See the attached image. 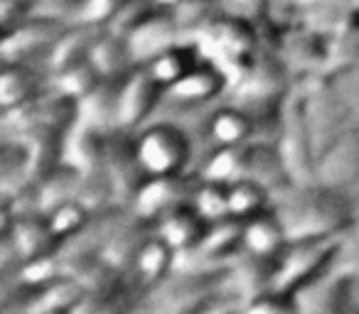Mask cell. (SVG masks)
<instances>
[{
	"label": "cell",
	"mask_w": 359,
	"mask_h": 314,
	"mask_svg": "<svg viewBox=\"0 0 359 314\" xmlns=\"http://www.w3.org/2000/svg\"><path fill=\"white\" fill-rule=\"evenodd\" d=\"M190 204L197 209V214L212 224V221H219L229 216V199H226V185L210 180H200L195 187V194H192Z\"/></svg>",
	"instance_id": "cell-36"
},
{
	"label": "cell",
	"mask_w": 359,
	"mask_h": 314,
	"mask_svg": "<svg viewBox=\"0 0 359 314\" xmlns=\"http://www.w3.org/2000/svg\"><path fill=\"white\" fill-rule=\"evenodd\" d=\"M354 278L357 275H352L334 260L318 278H313L293 292L298 312H342L347 309Z\"/></svg>",
	"instance_id": "cell-14"
},
{
	"label": "cell",
	"mask_w": 359,
	"mask_h": 314,
	"mask_svg": "<svg viewBox=\"0 0 359 314\" xmlns=\"http://www.w3.org/2000/svg\"><path fill=\"white\" fill-rule=\"evenodd\" d=\"M91 211L94 209H89L84 201L74 197V199H67V201H62V204H57L55 209H50L45 216H47V221H50L52 231L57 234V238L65 243L69 236H74L76 231L89 221Z\"/></svg>",
	"instance_id": "cell-37"
},
{
	"label": "cell",
	"mask_w": 359,
	"mask_h": 314,
	"mask_svg": "<svg viewBox=\"0 0 359 314\" xmlns=\"http://www.w3.org/2000/svg\"><path fill=\"white\" fill-rule=\"evenodd\" d=\"M123 79V76H121ZM121 79H101L86 96L76 101V120L74 123L89 125L96 130H116V115H118V86Z\"/></svg>",
	"instance_id": "cell-20"
},
{
	"label": "cell",
	"mask_w": 359,
	"mask_h": 314,
	"mask_svg": "<svg viewBox=\"0 0 359 314\" xmlns=\"http://www.w3.org/2000/svg\"><path fill=\"white\" fill-rule=\"evenodd\" d=\"M357 123H359V120H357Z\"/></svg>",
	"instance_id": "cell-46"
},
{
	"label": "cell",
	"mask_w": 359,
	"mask_h": 314,
	"mask_svg": "<svg viewBox=\"0 0 359 314\" xmlns=\"http://www.w3.org/2000/svg\"><path fill=\"white\" fill-rule=\"evenodd\" d=\"M101 79H104V76L99 74L94 62L86 57V59L76 62V64L67 66V69L57 71V74H52V89L69 96V99L79 101L81 96L89 94Z\"/></svg>",
	"instance_id": "cell-34"
},
{
	"label": "cell",
	"mask_w": 359,
	"mask_h": 314,
	"mask_svg": "<svg viewBox=\"0 0 359 314\" xmlns=\"http://www.w3.org/2000/svg\"><path fill=\"white\" fill-rule=\"evenodd\" d=\"M219 13H222L219 0H182L172 10V17L177 20L185 40H192V37L205 25H210Z\"/></svg>",
	"instance_id": "cell-35"
},
{
	"label": "cell",
	"mask_w": 359,
	"mask_h": 314,
	"mask_svg": "<svg viewBox=\"0 0 359 314\" xmlns=\"http://www.w3.org/2000/svg\"><path fill=\"white\" fill-rule=\"evenodd\" d=\"M207 221L197 214V209L192 204H182L177 209L168 211L165 216H160L153 224V231L175 250V253H187L202 241L207 231Z\"/></svg>",
	"instance_id": "cell-18"
},
{
	"label": "cell",
	"mask_w": 359,
	"mask_h": 314,
	"mask_svg": "<svg viewBox=\"0 0 359 314\" xmlns=\"http://www.w3.org/2000/svg\"><path fill=\"white\" fill-rule=\"evenodd\" d=\"M101 27L94 25H79V22H67L62 35L55 40V45L50 47L45 62H47V71L57 74V71L67 69V66L76 64V62L86 59L94 45L96 35H99Z\"/></svg>",
	"instance_id": "cell-23"
},
{
	"label": "cell",
	"mask_w": 359,
	"mask_h": 314,
	"mask_svg": "<svg viewBox=\"0 0 359 314\" xmlns=\"http://www.w3.org/2000/svg\"><path fill=\"white\" fill-rule=\"evenodd\" d=\"M315 182L342 192L359 185V123L349 125L332 145L318 155Z\"/></svg>",
	"instance_id": "cell-13"
},
{
	"label": "cell",
	"mask_w": 359,
	"mask_h": 314,
	"mask_svg": "<svg viewBox=\"0 0 359 314\" xmlns=\"http://www.w3.org/2000/svg\"><path fill=\"white\" fill-rule=\"evenodd\" d=\"M337 263L359 278V214H357V219L352 221V226L347 229V234H344Z\"/></svg>",
	"instance_id": "cell-41"
},
{
	"label": "cell",
	"mask_w": 359,
	"mask_h": 314,
	"mask_svg": "<svg viewBox=\"0 0 359 314\" xmlns=\"http://www.w3.org/2000/svg\"><path fill=\"white\" fill-rule=\"evenodd\" d=\"M197 182H200V175L190 177L187 172L170 177H145L143 185L135 192V197L130 199L128 209L138 219L155 224L168 211L177 209L182 204H190Z\"/></svg>",
	"instance_id": "cell-10"
},
{
	"label": "cell",
	"mask_w": 359,
	"mask_h": 314,
	"mask_svg": "<svg viewBox=\"0 0 359 314\" xmlns=\"http://www.w3.org/2000/svg\"><path fill=\"white\" fill-rule=\"evenodd\" d=\"M222 13L246 17V20H264L271 15L273 0H219Z\"/></svg>",
	"instance_id": "cell-40"
},
{
	"label": "cell",
	"mask_w": 359,
	"mask_h": 314,
	"mask_svg": "<svg viewBox=\"0 0 359 314\" xmlns=\"http://www.w3.org/2000/svg\"><path fill=\"white\" fill-rule=\"evenodd\" d=\"M290 79L293 76L285 69L273 47L261 45L249 59V64L241 69V74L231 81L229 91L234 94L236 106L251 110V113H259V110L280 106V101L293 89Z\"/></svg>",
	"instance_id": "cell-3"
},
{
	"label": "cell",
	"mask_w": 359,
	"mask_h": 314,
	"mask_svg": "<svg viewBox=\"0 0 359 314\" xmlns=\"http://www.w3.org/2000/svg\"><path fill=\"white\" fill-rule=\"evenodd\" d=\"M106 138L109 133L74 123L65 133V152L62 162L74 167L76 172H89L106 165Z\"/></svg>",
	"instance_id": "cell-22"
},
{
	"label": "cell",
	"mask_w": 359,
	"mask_h": 314,
	"mask_svg": "<svg viewBox=\"0 0 359 314\" xmlns=\"http://www.w3.org/2000/svg\"><path fill=\"white\" fill-rule=\"evenodd\" d=\"M32 294L27 299V312H76L86 287L72 275H60L42 287H30Z\"/></svg>",
	"instance_id": "cell-26"
},
{
	"label": "cell",
	"mask_w": 359,
	"mask_h": 314,
	"mask_svg": "<svg viewBox=\"0 0 359 314\" xmlns=\"http://www.w3.org/2000/svg\"><path fill=\"white\" fill-rule=\"evenodd\" d=\"M271 209L283 224L288 241L344 234L357 219L347 192L320 182H288L271 194Z\"/></svg>",
	"instance_id": "cell-1"
},
{
	"label": "cell",
	"mask_w": 359,
	"mask_h": 314,
	"mask_svg": "<svg viewBox=\"0 0 359 314\" xmlns=\"http://www.w3.org/2000/svg\"><path fill=\"white\" fill-rule=\"evenodd\" d=\"M264 37H269L264 45L273 47L290 76H298L303 81L310 76L325 74V64H327V37L325 35L295 20H288L276 22V25L271 22L269 35Z\"/></svg>",
	"instance_id": "cell-8"
},
{
	"label": "cell",
	"mask_w": 359,
	"mask_h": 314,
	"mask_svg": "<svg viewBox=\"0 0 359 314\" xmlns=\"http://www.w3.org/2000/svg\"><path fill=\"white\" fill-rule=\"evenodd\" d=\"M244 177H249V180L264 185L271 194L290 182L283 160H280V152L276 150V145H266V143H249L246 145Z\"/></svg>",
	"instance_id": "cell-28"
},
{
	"label": "cell",
	"mask_w": 359,
	"mask_h": 314,
	"mask_svg": "<svg viewBox=\"0 0 359 314\" xmlns=\"http://www.w3.org/2000/svg\"><path fill=\"white\" fill-rule=\"evenodd\" d=\"M332 84V89L339 94V99L349 106V110L354 113V118L359 120V62L325 74Z\"/></svg>",
	"instance_id": "cell-39"
},
{
	"label": "cell",
	"mask_w": 359,
	"mask_h": 314,
	"mask_svg": "<svg viewBox=\"0 0 359 314\" xmlns=\"http://www.w3.org/2000/svg\"><path fill=\"white\" fill-rule=\"evenodd\" d=\"M182 40H185V35L180 30L177 20L172 17V13L165 10H153L133 30L126 32V42H128V50L135 66L150 64L160 52L170 50V47Z\"/></svg>",
	"instance_id": "cell-16"
},
{
	"label": "cell",
	"mask_w": 359,
	"mask_h": 314,
	"mask_svg": "<svg viewBox=\"0 0 359 314\" xmlns=\"http://www.w3.org/2000/svg\"><path fill=\"white\" fill-rule=\"evenodd\" d=\"M126 0H79L72 13L67 15V22H79V25L106 27L111 17L123 8Z\"/></svg>",
	"instance_id": "cell-38"
},
{
	"label": "cell",
	"mask_w": 359,
	"mask_h": 314,
	"mask_svg": "<svg viewBox=\"0 0 359 314\" xmlns=\"http://www.w3.org/2000/svg\"><path fill=\"white\" fill-rule=\"evenodd\" d=\"M180 3H182V0H153V6L158 8V10H165V13H172Z\"/></svg>",
	"instance_id": "cell-43"
},
{
	"label": "cell",
	"mask_w": 359,
	"mask_h": 314,
	"mask_svg": "<svg viewBox=\"0 0 359 314\" xmlns=\"http://www.w3.org/2000/svg\"><path fill=\"white\" fill-rule=\"evenodd\" d=\"M202 59H205V57H202L200 47H197L192 40H182V42H177V45L170 47V50L160 52V55L145 66H148L150 74L168 89V86H172L175 81L182 79L192 66L200 64Z\"/></svg>",
	"instance_id": "cell-30"
},
{
	"label": "cell",
	"mask_w": 359,
	"mask_h": 314,
	"mask_svg": "<svg viewBox=\"0 0 359 314\" xmlns=\"http://www.w3.org/2000/svg\"><path fill=\"white\" fill-rule=\"evenodd\" d=\"M244 157L246 145H224L215 148L207 160L200 167V180L219 182V185H231V182L244 177Z\"/></svg>",
	"instance_id": "cell-32"
},
{
	"label": "cell",
	"mask_w": 359,
	"mask_h": 314,
	"mask_svg": "<svg viewBox=\"0 0 359 314\" xmlns=\"http://www.w3.org/2000/svg\"><path fill=\"white\" fill-rule=\"evenodd\" d=\"M135 155L145 177L182 175L192 157L190 133L172 120H150L135 130Z\"/></svg>",
	"instance_id": "cell-4"
},
{
	"label": "cell",
	"mask_w": 359,
	"mask_h": 314,
	"mask_svg": "<svg viewBox=\"0 0 359 314\" xmlns=\"http://www.w3.org/2000/svg\"><path fill=\"white\" fill-rule=\"evenodd\" d=\"M276 263H278V255H259V253H249V250H241V253L226 265L224 285L234 297L244 299L241 307H244L249 299H254L256 294L273 287Z\"/></svg>",
	"instance_id": "cell-17"
},
{
	"label": "cell",
	"mask_w": 359,
	"mask_h": 314,
	"mask_svg": "<svg viewBox=\"0 0 359 314\" xmlns=\"http://www.w3.org/2000/svg\"><path fill=\"white\" fill-rule=\"evenodd\" d=\"M352 6H354V8H359V0H352Z\"/></svg>",
	"instance_id": "cell-45"
},
{
	"label": "cell",
	"mask_w": 359,
	"mask_h": 314,
	"mask_svg": "<svg viewBox=\"0 0 359 314\" xmlns=\"http://www.w3.org/2000/svg\"><path fill=\"white\" fill-rule=\"evenodd\" d=\"M207 133H210L215 148H224V145H249L251 135H254V113L236 104L219 106V108L210 115Z\"/></svg>",
	"instance_id": "cell-27"
},
{
	"label": "cell",
	"mask_w": 359,
	"mask_h": 314,
	"mask_svg": "<svg viewBox=\"0 0 359 314\" xmlns=\"http://www.w3.org/2000/svg\"><path fill=\"white\" fill-rule=\"evenodd\" d=\"M359 62V8H354L344 22L327 37V64L325 74Z\"/></svg>",
	"instance_id": "cell-31"
},
{
	"label": "cell",
	"mask_w": 359,
	"mask_h": 314,
	"mask_svg": "<svg viewBox=\"0 0 359 314\" xmlns=\"http://www.w3.org/2000/svg\"><path fill=\"white\" fill-rule=\"evenodd\" d=\"M57 6H60V10H62V17H65L67 20V15H69L72 13V8L76 6V3H79V0H55Z\"/></svg>",
	"instance_id": "cell-44"
},
{
	"label": "cell",
	"mask_w": 359,
	"mask_h": 314,
	"mask_svg": "<svg viewBox=\"0 0 359 314\" xmlns=\"http://www.w3.org/2000/svg\"><path fill=\"white\" fill-rule=\"evenodd\" d=\"M150 234H153V224L138 219L133 211H128V216L121 221V226L114 231V236L101 248L99 258L111 270H116V273H126V270H130L135 253H138V248Z\"/></svg>",
	"instance_id": "cell-19"
},
{
	"label": "cell",
	"mask_w": 359,
	"mask_h": 314,
	"mask_svg": "<svg viewBox=\"0 0 359 314\" xmlns=\"http://www.w3.org/2000/svg\"><path fill=\"white\" fill-rule=\"evenodd\" d=\"M42 74H37L27 62H3L0 76V104L3 110L27 104L30 99L42 94Z\"/></svg>",
	"instance_id": "cell-29"
},
{
	"label": "cell",
	"mask_w": 359,
	"mask_h": 314,
	"mask_svg": "<svg viewBox=\"0 0 359 314\" xmlns=\"http://www.w3.org/2000/svg\"><path fill=\"white\" fill-rule=\"evenodd\" d=\"M202 57L217 64L229 79V86L241 74L249 59L261 47V30L259 20H246V17L219 13L210 25H205L195 37Z\"/></svg>",
	"instance_id": "cell-2"
},
{
	"label": "cell",
	"mask_w": 359,
	"mask_h": 314,
	"mask_svg": "<svg viewBox=\"0 0 359 314\" xmlns=\"http://www.w3.org/2000/svg\"><path fill=\"white\" fill-rule=\"evenodd\" d=\"M344 234H347V231H344ZM344 234L288 241L285 248L278 253L273 287L285 290V292H295V290L303 287L305 283L318 278L323 270H327L330 265L337 260Z\"/></svg>",
	"instance_id": "cell-6"
},
{
	"label": "cell",
	"mask_w": 359,
	"mask_h": 314,
	"mask_svg": "<svg viewBox=\"0 0 359 314\" xmlns=\"http://www.w3.org/2000/svg\"><path fill=\"white\" fill-rule=\"evenodd\" d=\"M165 101V86L150 74L145 64H138L121 79L118 86V115L116 128L121 130H140L150 123L155 110Z\"/></svg>",
	"instance_id": "cell-9"
},
{
	"label": "cell",
	"mask_w": 359,
	"mask_h": 314,
	"mask_svg": "<svg viewBox=\"0 0 359 314\" xmlns=\"http://www.w3.org/2000/svg\"><path fill=\"white\" fill-rule=\"evenodd\" d=\"M67 20L60 15H35V10L13 27H6L3 37V62H27L37 52H50L62 35Z\"/></svg>",
	"instance_id": "cell-12"
},
{
	"label": "cell",
	"mask_w": 359,
	"mask_h": 314,
	"mask_svg": "<svg viewBox=\"0 0 359 314\" xmlns=\"http://www.w3.org/2000/svg\"><path fill=\"white\" fill-rule=\"evenodd\" d=\"M89 59L94 62V66L104 79H121L135 66L126 35H118V32L109 30V27L99 30L94 45H91Z\"/></svg>",
	"instance_id": "cell-25"
},
{
	"label": "cell",
	"mask_w": 359,
	"mask_h": 314,
	"mask_svg": "<svg viewBox=\"0 0 359 314\" xmlns=\"http://www.w3.org/2000/svg\"><path fill=\"white\" fill-rule=\"evenodd\" d=\"M300 99H303V113L308 123L310 138H313L315 152H323L327 145H332L349 125L357 123L349 106L339 99L325 74L310 76L300 81Z\"/></svg>",
	"instance_id": "cell-5"
},
{
	"label": "cell",
	"mask_w": 359,
	"mask_h": 314,
	"mask_svg": "<svg viewBox=\"0 0 359 314\" xmlns=\"http://www.w3.org/2000/svg\"><path fill=\"white\" fill-rule=\"evenodd\" d=\"M106 172L114 187L116 204L128 206L138 187L143 185L145 172L135 155V135L130 130H109L106 138Z\"/></svg>",
	"instance_id": "cell-11"
},
{
	"label": "cell",
	"mask_w": 359,
	"mask_h": 314,
	"mask_svg": "<svg viewBox=\"0 0 359 314\" xmlns=\"http://www.w3.org/2000/svg\"><path fill=\"white\" fill-rule=\"evenodd\" d=\"M241 243L244 250L249 253H259V255H278L280 250L288 243V234H285L283 224L276 216V211L264 209L259 214L244 219L241 226Z\"/></svg>",
	"instance_id": "cell-24"
},
{
	"label": "cell",
	"mask_w": 359,
	"mask_h": 314,
	"mask_svg": "<svg viewBox=\"0 0 359 314\" xmlns=\"http://www.w3.org/2000/svg\"><path fill=\"white\" fill-rule=\"evenodd\" d=\"M226 199H229V216L236 219H249V216L259 214V211L271 206V192L264 185L241 177V180L226 185Z\"/></svg>",
	"instance_id": "cell-33"
},
{
	"label": "cell",
	"mask_w": 359,
	"mask_h": 314,
	"mask_svg": "<svg viewBox=\"0 0 359 314\" xmlns=\"http://www.w3.org/2000/svg\"><path fill=\"white\" fill-rule=\"evenodd\" d=\"M229 91V79L217 64L210 59H202L197 66H192L180 81L165 89V101L177 108H200L212 101H217L222 94Z\"/></svg>",
	"instance_id": "cell-15"
},
{
	"label": "cell",
	"mask_w": 359,
	"mask_h": 314,
	"mask_svg": "<svg viewBox=\"0 0 359 314\" xmlns=\"http://www.w3.org/2000/svg\"><path fill=\"white\" fill-rule=\"evenodd\" d=\"M285 8L290 10H298V8H308V6H315V3H325V0H280Z\"/></svg>",
	"instance_id": "cell-42"
},
{
	"label": "cell",
	"mask_w": 359,
	"mask_h": 314,
	"mask_svg": "<svg viewBox=\"0 0 359 314\" xmlns=\"http://www.w3.org/2000/svg\"><path fill=\"white\" fill-rule=\"evenodd\" d=\"M175 265H177V253L153 231L143 241V245L133 258V265H130L133 283L143 290H153L155 285H160L172 273Z\"/></svg>",
	"instance_id": "cell-21"
},
{
	"label": "cell",
	"mask_w": 359,
	"mask_h": 314,
	"mask_svg": "<svg viewBox=\"0 0 359 314\" xmlns=\"http://www.w3.org/2000/svg\"><path fill=\"white\" fill-rule=\"evenodd\" d=\"M276 150L280 152V160L285 165L290 182H315V152L313 138H310L308 123L303 113V99H300V86H293L283 101H280V125Z\"/></svg>",
	"instance_id": "cell-7"
}]
</instances>
